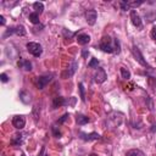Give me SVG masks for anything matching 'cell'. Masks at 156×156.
<instances>
[{
  "mask_svg": "<svg viewBox=\"0 0 156 156\" xmlns=\"http://www.w3.org/2000/svg\"><path fill=\"white\" fill-rule=\"evenodd\" d=\"M99 48H100L104 52H108V54L115 52V43H112V40H111V38H110L108 35H105V37L101 39V41H100V44H99Z\"/></svg>",
  "mask_w": 156,
  "mask_h": 156,
  "instance_id": "6da1fadb",
  "label": "cell"
},
{
  "mask_svg": "<svg viewBox=\"0 0 156 156\" xmlns=\"http://www.w3.org/2000/svg\"><path fill=\"white\" fill-rule=\"evenodd\" d=\"M27 50L29 54H32L34 57H39L43 54V48L39 43H34V41H29L27 44Z\"/></svg>",
  "mask_w": 156,
  "mask_h": 156,
  "instance_id": "7a4b0ae2",
  "label": "cell"
},
{
  "mask_svg": "<svg viewBox=\"0 0 156 156\" xmlns=\"http://www.w3.org/2000/svg\"><path fill=\"white\" fill-rule=\"evenodd\" d=\"M132 54H133V56H134V58L136 60V62L139 63V65H141L143 67H147V68H150V66H149V63L145 61V58H144V56L141 55V52H140V50L134 45L133 48H132Z\"/></svg>",
  "mask_w": 156,
  "mask_h": 156,
  "instance_id": "3957f363",
  "label": "cell"
},
{
  "mask_svg": "<svg viewBox=\"0 0 156 156\" xmlns=\"http://www.w3.org/2000/svg\"><path fill=\"white\" fill-rule=\"evenodd\" d=\"M51 78H52V74H44V76L38 77V79H37V87H38V89H44L50 83Z\"/></svg>",
  "mask_w": 156,
  "mask_h": 156,
  "instance_id": "277c9868",
  "label": "cell"
},
{
  "mask_svg": "<svg viewBox=\"0 0 156 156\" xmlns=\"http://www.w3.org/2000/svg\"><path fill=\"white\" fill-rule=\"evenodd\" d=\"M11 34H16V35H24L26 34V29L23 26H16V27H11L6 30V33L4 34V38Z\"/></svg>",
  "mask_w": 156,
  "mask_h": 156,
  "instance_id": "5b68a950",
  "label": "cell"
},
{
  "mask_svg": "<svg viewBox=\"0 0 156 156\" xmlns=\"http://www.w3.org/2000/svg\"><path fill=\"white\" fill-rule=\"evenodd\" d=\"M130 20H132V23L138 27V28H143V22H141V18L139 16V13L135 11V10H130Z\"/></svg>",
  "mask_w": 156,
  "mask_h": 156,
  "instance_id": "8992f818",
  "label": "cell"
},
{
  "mask_svg": "<svg viewBox=\"0 0 156 156\" xmlns=\"http://www.w3.org/2000/svg\"><path fill=\"white\" fill-rule=\"evenodd\" d=\"M106 78H107V76H106L105 69H104V68H98L96 73L94 74V80H95L98 84H101V83H104V82L106 80Z\"/></svg>",
  "mask_w": 156,
  "mask_h": 156,
  "instance_id": "52a82bcc",
  "label": "cell"
},
{
  "mask_svg": "<svg viewBox=\"0 0 156 156\" xmlns=\"http://www.w3.org/2000/svg\"><path fill=\"white\" fill-rule=\"evenodd\" d=\"M12 126L17 129H22L26 126V118L23 116H15L12 118Z\"/></svg>",
  "mask_w": 156,
  "mask_h": 156,
  "instance_id": "ba28073f",
  "label": "cell"
},
{
  "mask_svg": "<svg viewBox=\"0 0 156 156\" xmlns=\"http://www.w3.org/2000/svg\"><path fill=\"white\" fill-rule=\"evenodd\" d=\"M96 17H98V13H96L95 10H88V11L85 12V21H87L88 24H90V26L95 24Z\"/></svg>",
  "mask_w": 156,
  "mask_h": 156,
  "instance_id": "9c48e42d",
  "label": "cell"
},
{
  "mask_svg": "<svg viewBox=\"0 0 156 156\" xmlns=\"http://www.w3.org/2000/svg\"><path fill=\"white\" fill-rule=\"evenodd\" d=\"M79 135H80V139H83V140H85V141H91V140H98V139H100V134H98V133H95V132L89 133V134H87V133H80Z\"/></svg>",
  "mask_w": 156,
  "mask_h": 156,
  "instance_id": "30bf717a",
  "label": "cell"
},
{
  "mask_svg": "<svg viewBox=\"0 0 156 156\" xmlns=\"http://www.w3.org/2000/svg\"><path fill=\"white\" fill-rule=\"evenodd\" d=\"M63 105H67V101L65 100V98H62V96H56V98H54V101H52L54 108H57V107L63 106Z\"/></svg>",
  "mask_w": 156,
  "mask_h": 156,
  "instance_id": "8fae6325",
  "label": "cell"
},
{
  "mask_svg": "<svg viewBox=\"0 0 156 156\" xmlns=\"http://www.w3.org/2000/svg\"><path fill=\"white\" fill-rule=\"evenodd\" d=\"M90 41V37L88 35V34H79L78 37H77V43L79 44V45H85V44H88Z\"/></svg>",
  "mask_w": 156,
  "mask_h": 156,
  "instance_id": "7c38bea8",
  "label": "cell"
},
{
  "mask_svg": "<svg viewBox=\"0 0 156 156\" xmlns=\"http://www.w3.org/2000/svg\"><path fill=\"white\" fill-rule=\"evenodd\" d=\"M20 99L22 100V102H24V104H29L30 102V95H29V93L28 91H21L20 93Z\"/></svg>",
  "mask_w": 156,
  "mask_h": 156,
  "instance_id": "4fadbf2b",
  "label": "cell"
},
{
  "mask_svg": "<svg viewBox=\"0 0 156 156\" xmlns=\"http://www.w3.org/2000/svg\"><path fill=\"white\" fill-rule=\"evenodd\" d=\"M76 122H77V124L83 126V124H87V123L89 122V118H88L87 116H84V115H77Z\"/></svg>",
  "mask_w": 156,
  "mask_h": 156,
  "instance_id": "5bb4252c",
  "label": "cell"
},
{
  "mask_svg": "<svg viewBox=\"0 0 156 156\" xmlns=\"http://www.w3.org/2000/svg\"><path fill=\"white\" fill-rule=\"evenodd\" d=\"M22 141H23V135L22 134H15L12 136V139H11V143L13 145H21Z\"/></svg>",
  "mask_w": 156,
  "mask_h": 156,
  "instance_id": "9a60e30c",
  "label": "cell"
},
{
  "mask_svg": "<svg viewBox=\"0 0 156 156\" xmlns=\"http://www.w3.org/2000/svg\"><path fill=\"white\" fill-rule=\"evenodd\" d=\"M126 156H145V155H144V152H143L141 150H139V149H132V150L127 151Z\"/></svg>",
  "mask_w": 156,
  "mask_h": 156,
  "instance_id": "2e32d148",
  "label": "cell"
},
{
  "mask_svg": "<svg viewBox=\"0 0 156 156\" xmlns=\"http://www.w3.org/2000/svg\"><path fill=\"white\" fill-rule=\"evenodd\" d=\"M18 66L22 67V68L26 69V71H30V69H32V63H30L29 61H27V60H23V61L18 62Z\"/></svg>",
  "mask_w": 156,
  "mask_h": 156,
  "instance_id": "e0dca14e",
  "label": "cell"
},
{
  "mask_svg": "<svg viewBox=\"0 0 156 156\" xmlns=\"http://www.w3.org/2000/svg\"><path fill=\"white\" fill-rule=\"evenodd\" d=\"M33 7H34V10H35V12H37L38 15H40V13L43 12V10H44L43 2H39V1H35V2L33 4Z\"/></svg>",
  "mask_w": 156,
  "mask_h": 156,
  "instance_id": "ac0fdd59",
  "label": "cell"
},
{
  "mask_svg": "<svg viewBox=\"0 0 156 156\" xmlns=\"http://www.w3.org/2000/svg\"><path fill=\"white\" fill-rule=\"evenodd\" d=\"M28 18H29V21H30L33 24H38V23H39V15H38L37 12H32V13H29Z\"/></svg>",
  "mask_w": 156,
  "mask_h": 156,
  "instance_id": "d6986e66",
  "label": "cell"
},
{
  "mask_svg": "<svg viewBox=\"0 0 156 156\" xmlns=\"http://www.w3.org/2000/svg\"><path fill=\"white\" fill-rule=\"evenodd\" d=\"M121 76H122V78H124V79H129L130 78V72L126 68V67H121Z\"/></svg>",
  "mask_w": 156,
  "mask_h": 156,
  "instance_id": "ffe728a7",
  "label": "cell"
},
{
  "mask_svg": "<svg viewBox=\"0 0 156 156\" xmlns=\"http://www.w3.org/2000/svg\"><path fill=\"white\" fill-rule=\"evenodd\" d=\"M98 65H99L98 58H91V60L89 61V63H88V66H89L90 68H98Z\"/></svg>",
  "mask_w": 156,
  "mask_h": 156,
  "instance_id": "44dd1931",
  "label": "cell"
},
{
  "mask_svg": "<svg viewBox=\"0 0 156 156\" xmlns=\"http://www.w3.org/2000/svg\"><path fill=\"white\" fill-rule=\"evenodd\" d=\"M119 5H121V9H122L123 11L130 10V6H129V2H128V1H119Z\"/></svg>",
  "mask_w": 156,
  "mask_h": 156,
  "instance_id": "7402d4cb",
  "label": "cell"
},
{
  "mask_svg": "<svg viewBox=\"0 0 156 156\" xmlns=\"http://www.w3.org/2000/svg\"><path fill=\"white\" fill-rule=\"evenodd\" d=\"M77 67H78V63H77L76 61H73V62H72V65H71V67H69L71 69H69V72H68V76H72V74L76 72Z\"/></svg>",
  "mask_w": 156,
  "mask_h": 156,
  "instance_id": "603a6c76",
  "label": "cell"
},
{
  "mask_svg": "<svg viewBox=\"0 0 156 156\" xmlns=\"http://www.w3.org/2000/svg\"><path fill=\"white\" fill-rule=\"evenodd\" d=\"M78 87H79V91H80V98H82L83 101H85V94H84V87H83V83H79Z\"/></svg>",
  "mask_w": 156,
  "mask_h": 156,
  "instance_id": "cb8c5ba5",
  "label": "cell"
},
{
  "mask_svg": "<svg viewBox=\"0 0 156 156\" xmlns=\"http://www.w3.org/2000/svg\"><path fill=\"white\" fill-rule=\"evenodd\" d=\"M68 117H69V115H68V113H65V115H63V116H62V117H61V118H60V119H58L56 123H57V124H62V123H63V122H65V121H66Z\"/></svg>",
  "mask_w": 156,
  "mask_h": 156,
  "instance_id": "d4e9b609",
  "label": "cell"
},
{
  "mask_svg": "<svg viewBox=\"0 0 156 156\" xmlns=\"http://www.w3.org/2000/svg\"><path fill=\"white\" fill-rule=\"evenodd\" d=\"M52 133H54V135H55L56 138H61V132L57 130L56 126H52Z\"/></svg>",
  "mask_w": 156,
  "mask_h": 156,
  "instance_id": "484cf974",
  "label": "cell"
},
{
  "mask_svg": "<svg viewBox=\"0 0 156 156\" xmlns=\"http://www.w3.org/2000/svg\"><path fill=\"white\" fill-rule=\"evenodd\" d=\"M150 37H151V39L156 40V26L152 27V29H151V32H150Z\"/></svg>",
  "mask_w": 156,
  "mask_h": 156,
  "instance_id": "4316f807",
  "label": "cell"
},
{
  "mask_svg": "<svg viewBox=\"0 0 156 156\" xmlns=\"http://www.w3.org/2000/svg\"><path fill=\"white\" fill-rule=\"evenodd\" d=\"M0 79H1L2 83H6V82L9 80V77H7L6 73H1V74H0Z\"/></svg>",
  "mask_w": 156,
  "mask_h": 156,
  "instance_id": "83f0119b",
  "label": "cell"
},
{
  "mask_svg": "<svg viewBox=\"0 0 156 156\" xmlns=\"http://www.w3.org/2000/svg\"><path fill=\"white\" fill-rule=\"evenodd\" d=\"M0 23H1V26H5V17L2 15L0 16Z\"/></svg>",
  "mask_w": 156,
  "mask_h": 156,
  "instance_id": "f1b7e54d",
  "label": "cell"
},
{
  "mask_svg": "<svg viewBox=\"0 0 156 156\" xmlns=\"http://www.w3.org/2000/svg\"><path fill=\"white\" fill-rule=\"evenodd\" d=\"M88 54H89V52H88V51H85V50H83V52H82V55H83V57H85V56H87Z\"/></svg>",
  "mask_w": 156,
  "mask_h": 156,
  "instance_id": "f546056e",
  "label": "cell"
},
{
  "mask_svg": "<svg viewBox=\"0 0 156 156\" xmlns=\"http://www.w3.org/2000/svg\"><path fill=\"white\" fill-rule=\"evenodd\" d=\"M89 156H98V155H96V154H90Z\"/></svg>",
  "mask_w": 156,
  "mask_h": 156,
  "instance_id": "4dcf8cb0",
  "label": "cell"
},
{
  "mask_svg": "<svg viewBox=\"0 0 156 156\" xmlns=\"http://www.w3.org/2000/svg\"><path fill=\"white\" fill-rule=\"evenodd\" d=\"M43 156H48V154H44V155H43Z\"/></svg>",
  "mask_w": 156,
  "mask_h": 156,
  "instance_id": "1f68e13d",
  "label": "cell"
},
{
  "mask_svg": "<svg viewBox=\"0 0 156 156\" xmlns=\"http://www.w3.org/2000/svg\"><path fill=\"white\" fill-rule=\"evenodd\" d=\"M21 156H24V154H22V155H21Z\"/></svg>",
  "mask_w": 156,
  "mask_h": 156,
  "instance_id": "d6a6232c",
  "label": "cell"
},
{
  "mask_svg": "<svg viewBox=\"0 0 156 156\" xmlns=\"http://www.w3.org/2000/svg\"><path fill=\"white\" fill-rule=\"evenodd\" d=\"M155 146H156V144H155Z\"/></svg>",
  "mask_w": 156,
  "mask_h": 156,
  "instance_id": "836d02e7",
  "label": "cell"
}]
</instances>
